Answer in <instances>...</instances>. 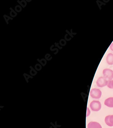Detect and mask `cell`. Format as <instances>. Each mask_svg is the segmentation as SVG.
<instances>
[{
	"label": "cell",
	"mask_w": 113,
	"mask_h": 128,
	"mask_svg": "<svg viewBox=\"0 0 113 128\" xmlns=\"http://www.w3.org/2000/svg\"><path fill=\"white\" fill-rule=\"evenodd\" d=\"M103 74L104 77L108 80H111L113 79V71L111 69H104Z\"/></svg>",
	"instance_id": "6da1fadb"
},
{
	"label": "cell",
	"mask_w": 113,
	"mask_h": 128,
	"mask_svg": "<svg viewBox=\"0 0 113 128\" xmlns=\"http://www.w3.org/2000/svg\"><path fill=\"white\" fill-rule=\"evenodd\" d=\"M90 107L91 110L94 111H98L101 108V102L99 101L94 100L90 104Z\"/></svg>",
	"instance_id": "7a4b0ae2"
},
{
	"label": "cell",
	"mask_w": 113,
	"mask_h": 128,
	"mask_svg": "<svg viewBox=\"0 0 113 128\" xmlns=\"http://www.w3.org/2000/svg\"><path fill=\"white\" fill-rule=\"evenodd\" d=\"M101 91L98 89L95 88L92 89L90 91V96L92 98H94L98 99L100 98L101 96Z\"/></svg>",
	"instance_id": "3957f363"
},
{
	"label": "cell",
	"mask_w": 113,
	"mask_h": 128,
	"mask_svg": "<svg viewBox=\"0 0 113 128\" xmlns=\"http://www.w3.org/2000/svg\"><path fill=\"white\" fill-rule=\"evenodd\" d=\"M108 80L104 77H101L99 78L96 81V84L99 87H103L104 86H107Z\"/></svg>",
	"instance_id": "277c9868"
},
{
	"label": "cell",
	"mask_w": 113,
	"mask_h": 128,
	"mask_svg": "<svg viewBox=\"0 0 113 128\" xmlns=\"http://www.w3.org/2000/svg\"><path fill=\"white\" fill-rule=\"evenodd\" d=\"M105 122L109 126H113V115L107 116L105 118Z\"/></svg>",
	"instance_id": "5b68a950"
},
{
	"label": "cell",
	"mask_w": 113,
	"mask_h": 128,
	"mask_svg": "<svg viewBox=\"0 0 113 128\" xmlns=\"http://www.w3.org/2000/svg\"><path fill=\"white\" fill-rule=\"evenodd\" d=\"M88 128H102V126L97 122H91L88 124Z\"/></svg>",
	"instance_id": "8992f818"
},
{
	"label": "cell",
	"mask_w": 113,
	"mask_h": 128,
	"mask_svg": "<svg viewBox=\"0 0 113 128\" xmlns=\"http://www.w3.org/2000/svg\"><path fill=\"white\" fill-rule=\"evenodd\" d=\"M104 103L106 106L110 108H113V97L109 98L106 99Z\"/></svg>",
	"instance_id": "52a82bcc"
},
{
	"label": "cell",
	"mask_w": 113,
	"mask_h": 128,
	"mask_svg": "<svg viewBox=\"0 0 113 128\" xmlns=\"http://www.w3.org/2000/svg\"><path fill=\"white\" fill-rule=\"evenodd\" d=\"M106 62L110 65L113 64V54L112 53H109L106 57Z\"/></svg>",
	"instance_id": "ba28073f"
},
{
	"label": "cell",
	"mask_w": 113,
	"mask_h": 128,
	"mask_svg": "<svg viewBox=\"0 0 113 128\" xmlns=\"http://www.w3.org/2000/svg\"><path fill=\"white\" fill-rule=\"evenodd\" d=\"M107 86L110 89H113V80H108Z\"/></svg>",
	"instance_id": "9c48e42d"
},
{
	"label": "cell",
	"mask_w": 113,
	"mask_h": 128,
	"mask_svg": "<svg viewBox=\"0 0 113 128\" xmlns=\"http://www.w3.org/2000/svg\"><path fill=\"white\" fill-rule=\"evenodd\" d=\"M110 49L113 52V43H112L111 44V46H110Z\"/></svg>",
	"instance_id": "30bf717a"
}]
</instances>
